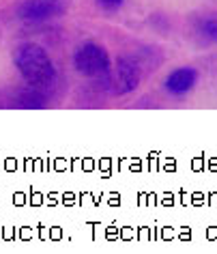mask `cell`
Returning a JSON list of instances; mask_svg holds the SVG:
<instances>
[{"mask_svg":"<svg viewBox=\"0 0 217 254\" xmlns=\"http://www.w3.org/2000/svg\"><path fill=\"white\" fill-rule=\"evenodd\" d=\"M13 65L26 84L35 91H50L56 84V65L39 43H20L13 50Z\"/></svg>","mask_w":217,"mask_h":254,"instance_id":"6da1fadb","label":"cell"},{"mask_svg":"<svg viewBox=\"0 0 217 254\" xmlns=\"http://www.w3.org/2000/svg\"><path fill=\"white\" fill-rule=\"evenodd\" d=\"M112 56L110 52L97 41H86L75 50L73 54V67L78 69V73H82L84 78L91 80H104L112 69Z\"/></svg>","mask_w":217,"mask_h":254,"instance_id":"7a4b0ae2","label":"cell"},{"mask_svg":"<svg viewBox=\"0 0 217 254\" xmlns=\"http://www.w3.org/2000/svg\"><path fill=\"white\" fill-rule=\"evenodd\" d=\"M140 82H142V71H140V65L133 59H125L120 56L112 63L110 73L101 80V84L110 95L114 97H125V95H131L133 91H138Z\"/></svg>","mask_w":217,"mask_h":254,"instance_id":"3957f363","label":"cell"},{"mask_svg":"<svg viewBox=\"0 0 217 254\" xmlns=\"http://www.w3.org/2000/svg\"><path fill=\"white\" fill-rule=\"evenodd\" d=\"M73 0H22L17 4V17L26 22H48L67 15Z\"/></svg>","mask_w":217,"mask_h":254,"instance_id":"277c9868","label":"cell"},{"mask_svg":"<svg viewBox=\"0 0 217 254\" xmlns=\"http://www.w3.org/2000/svg\"><path fill=\"white\" fill-rule=\"evenodd\" d=\"M196 84H198V69L194 67H176L174 71L168 73V78L163 82L165 91L174 95V97L187 95Z\"/></svg>","mask_w":217,"mask_h":254,"instance_id":"5b68a950","label":"cell"},{"mask_svg":"<svg viewBox=\"0 0 217 254\" xmlns=\"http://www.w3.org/2000/svg\"><path fill=\"white\" fill-rule=\"evenodd\" d=\"M196 33L209 43H217V13H202L194 20Z\"/></svg>","mask_w":217,"mask_h":254,"instance_id":"8992f818","label":"cell"},{"mask_svg":"<svg viewBox=\"0 0 217 254\" xmlns=\"http://www.w3.org/2000/svg\"><path fill=\"white\" fill-rule=\"evenodd\" d=\"M95 4H97L104 13H116L125 4V0H95Z\"/></svg>","mask_w":217,"mask_h":254,"instance_id":"52a82bcc","label":"cell"}]
</instances>
